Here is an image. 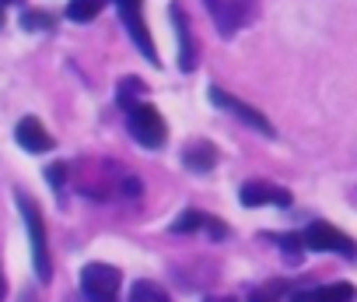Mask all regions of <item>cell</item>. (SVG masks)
<instances>
[{
    "instance_id": "obj_22",
    "label": "cell",
    "mask_w": 357,
    "mask_h": 302,
    "mask_svg": "<svg viewBox=\"0 0 357 302\" xmlns=\"http://www.w3.org/2000/svg\"><path fill=\"white\" fill-rule=\"evenodd\" d=\"M70 302H95V299H88V295H84V299H70Z\"/></svg>"
},
{
    "instance_id": "obj_2",
    "label": "cell",
    "mask_w": 357,
    "mask_h": 302,
    "mask_svg": "<svg viewBox=\"0 0 357 302\" xmlns=\"http://www.w3.org/2000/svg\"><path fill=\"white\" fill-rule=\"evenodd\" d=\"M119 285H123V274L112 264H88L81 271V295H88L95 302H116Z\"/></svg>"
},
{
    "instance_id": "obj_6",
    "label": "cell",
    "mask_w": 357,
    "mask_h": 302,
    "mask_svg": "<svg viewBox=\"0 0 357 302\" xmlns=\"http://www.w3.org/2000/svg\"><path fill=\"white\" fill-rule=\"evenodd\" d=\"M207 95H211V102H214V106H221V109H228V113H235V116H238L242 123H249V127H252V130H259L263 137H273V134H277V130H273V123H270V120H266V116H263L259 109H252V106H245L242 99H235V95H228L225 88H218V85H211V92H207Z\"/></svg>"
},
{
    "instance_id": "obj_14",
    "label": "cell",
    "mask_w": 357,
    "mask_h": 302,
    "mask_svg": "<svg viewBox=\"0 0 357 302\" xmlns=\"http://www.w3.org/2000/svg\"><path fill=\"white\" fill-rule=\"evenodd\" d=\"M315 299H319V302H354L357 292H354V285L336 281V285H322V288H315Z\"/></svg>"
},
{
    "instance_id": "obj_25",
    "label": "cell",
    "mask_w": 357,
    "mask_h": 302,
    "mask_svg": "<svg viewBox=\"0 0 357 302\" xmlns=\"http://www.w3.org/2000/svg\"><path fill=\"white\" fill-rule=\"evenodd\" d=\"M0 25H4V11H0Z\"/></svg>"
},
{
    "instance_id": "obj_9",
    "label": "cell",
    "mask_w": 357,
    "mask_h": 302,
    "mask_svg": "<svg viewBox=\"0 0 357 302\" xmlns=\"http://www.w3.org/2000/svg\"><path fill=\"white\" fill-rule=\"evenodd\" d=\"M172 22H175V32H178V67L193 71L197 67V46H193V32H190L186 11L178 4H172Z\"/></svg>"
},
{
    "instance_id": "obj_8",
    "label": "cell",
    "mask_w": 357,
    "mask_h": 302,
    "mask_svg": "<svg viewBox=\"0 0 357 302\" xmlns=\"http://www.w3.org/2000/svg\"><path fill=\"white\" fill-rule=\"evenodd\" d=\"M242 204L245 208H263V204L291 208V194L284 187H273V183H245L242 187Z\"/></svg>"
},
{
    "instance_id": "obj_26",
    "label": "cell",
    "mask_w": 357,
    "mask_h": 302,
    "mask_svg": "<svg viewBox=\"0 0 357 302\" xmlns=\"http://www.w3.org/2000/svg\"><path fill=\"white\" fill-rule=\"evenodd\" d=\"M22 302H32V299H22Z\"/></svg>"
},
{
    "instance_id": "obj_24",
    "label": "cell",
    "mask_w": 357,
    "mask_h": 302,
    "mask_svg": "<svg viewBox=\"0 0 357 302\" xmlns=\"http://www.w3.org/2000/svg\"><path fill=\"white\" fill-rule=\"evenodd\" d=\"M4 4H11V0H0V8H4Z\"/></svg>"
},
{
    "instance_id": "obj_13",
    "label": "cell",
    "mask_w": 357,
    "mask_h": 302,
    "mask_svg": "<svg viewBox=\"0 0 357 302\" xmlns=\"http://www.w3.org/2000/svg\"><path fill=\"white\" fill-rule=\"evenodd\" d=\"M144 92H147V85H144L140 78H123V81H119V95H116V99H119V106L130 113L133 106H140L137 99H140Z\"/></svg>"
},
{
    "instance_id": "obj_20",
    "label": "cell",
    "mask_w": 357,
    "mask_h": 302,
    "mask_svg": "<svg viewBox=\"0 0 357 302\" xmlns=\"http://www.w3.org/2000/svg\"><path fill=\"white\" fill-rule=\"evenodd\" d=\"M291 302H319V299H315V292H294Z\"/></svg>"
},
{
    "instance_id": "obj_16",
    "label": "cell",
    "mask_w": 357,
    "mask_h": 302,
    "mask_svg": "<svg viewBox=\"0 0 357 302\" xmlns=\"http://www.w3.org/2000/svg\"><path fill=\"white\" fill-rule=\"evenodd\" d=\"M200 225H207V215H200V211H183V215L175 218L172 232H178V236H190V232H200Z\"/></svg>"
},
{
    "instance_id": "obj_1",
    "label": "cell",
    "mask_w": 357,
    "mask_h": 302,
    "mask_svg": "<svg viewBox=\"0 0 357 302\" xmlns=\"http://www.w3.org/2000/svg\"><path fill=\"white\" fill-rule=\"evenodd\" d=\"M18 208H22V218H25V229H29V239H32V264H36V274L39 281H50L53 278V264H50V246H46V222L36 208L32 197H18Z\"/></svg>"
},
{
    "instance_id": "obj_5",
    "label": "cell",
    "mask_w": 357,
    "mask_h": 302,
    "mask_svg": "<svg viewBox=\"0 0 357 302\" xmlns=\"http://www.w3.org/2000/svg\"><path fill=\"white\" fill-rule=\"evenodd\" d=\"M301 239H305L308 250H319V253H343V257L354 253V239H350L347 232H340L336 225H326V222L308 225V229L301 232Z\"/></svg>"
},
{
    "instance_id": "obj_10",
    "label": "cell",
    "mask_w": 357,
    "mask_h": 302,
    "mask_svg": "<svg viewBox=\"0 0 357 302\" xmlns=\"http://www.w3.org/2000/svg\"><path fill=\"white\" fill-rule=\"evenodd\" d=\"M15 137L25 151H32V155H39V151H50L53 148V137L46 134V127L36 120V116H25L18 127H15Z\"/></svg>"
},
{
    "instance_id": "obj_3",
    "label": "cell",
    "mask_w": 357,
    "mask_h": 302,
    "mask_svg": "<svg viewBox=\"0 0 357 302\" xmlns=\"http://www.w3.org/2000/svg\"><path fill=\"white\" fill-rule=\"evenodd\" d=\"M126 127H130V134L137 137V144H144V148H161V144H165V120H161V113H158L154 106H147V102H140V106H133V109L126 113Z\"/></svg>"
},
{
    "instance_id": "obj_17",
    "label": "cell",
    "mask_w": 357,
    "mask_h": 302,
    "mask_svg": "<svg viewBox=\"0 0 357 302\" xmlns=\"http://www.w3.org/2000/svg\"><path fill=\"white\" fill-rule=\"evenodd\" d=\"M50 25H53V18H50V15H39V11H29V15L22 18V29H29V32H32V29H50Z\"/></svg>"
},
{
    "instance_id": "obj_19",
    "label": "cell",
    "mask_w": 357,
    "mask_h": 302,
    "mask_svg": "<svg viewBox=\"0 0 357 302\" xmlns=\"http://www.w3.org/2000/svg\"><path fill=\"white\" fill-rule=\"evenodd\" d=\"M249 302H280V299H277V292H266V288H256V292L249 295Z\"/></svg>"
},
{
    "instance_id": "obj_4",
    "label": "cell",
    "mask_w": 357,
    "mask_h": 302,
    "mask_svg": "<svg viewBox=\"0 0 357 302\" xmlns=\"http://www.w3.org/2000/svg\"><path fill=\"white\" fill-rule=\"evenodd\" d=\"M214 25L221 36H235L249 18H252V8H256V0H204Z\"/></svg>"
},
{
    "instance_id": "obj_23",
    "label": "cell",
    "mask_w": 357,
    "mask_h": 302,
    "mask_svg": "<svg viewBox=\"0 0 357 302\" xmlns=\"http://www.w3.org/2000/svg\"><path fill=\"white\" fill-rule=\"evenodd\" d=\"M211 302H235V299H211Z\"/></svg>"
},
{
    "instance_id": "obj_18",
    "label": "cell",
    "mask_w": 357,
    "mask_h": 302,
    "mask_svg": "<svg viewBox=\"0 0 357 302\" xmlns=\"http://www.w3.org/2000/svg\"><path fill=\"white\" fill-rule=\"evenodd\" d=\"M46 176H50V183H53V187H63V180H67V166H63V162H56V166H50V169H46Z\"/></svg>"
},
{
    "instance_id": "obj_21",
    "label": "cell",
    "mask_w": 357,
    "mask_h": 302,
    "mask_svg": "<svg viewBox=\"0 0 357 302\" xmlns=\"http://www.w3.org/2000/svg\"><path fill=\"white\" fill-rule=\"evenodd\" d=\"M4 295H8V285H4V274H0V302H4Z\"/></svg>"
},
{
    "instance_id": "obj_12",
    "label": "cell",
    "mask_w": 357,
    "mask_h": 302,
    "mask_svg": "<svg viewBox=\"0 0 357 302\" xmlns=\"http://www.w3.org/2000/svg\"><path fill=\"white\" fill-rule=\"evenodd\" d=\"M102 8H105V0H70V4H67V18L70 22H91V18L102 15Z\"/></svg>"
},
{
    "instance_id": "obj_7",
    "label": "cell",
    "mask_w": 357,
    "mask_h": 302,
    "mask_svg": "<svg viewBox=\"0 0 357 302\" xmlns=\"http://www.w3.org/2000/svg\"><path fill=\"white\" fill-rule=\"evenodd\" d=\"M116 8H119L123 25L130 29V39L140 46V53H144L151 64H158V50H154V43H151V36H147V22H144V15H140V0H116Z\"/></svg>"
},
{
    "instance_id": "obj_11",
    "label": "cell",
    "mask_w": 357,
    "mask_h": 302,
    "mask_svg": "<svg viewBox=\"0 0 357 302\" xmlns=\"http://www.w3.org/2000/svg\"><path fill=\"white\" fill-rule=\"evenodd\" d=\"M183 162H186V169L190 173H211L214 169V162H218V151H214V144L211 141H193L186 151H183Z\"/></svg>"
},
{
    "instance_id": "obj_15",
    "label": "cell",
    "mask_w": 357,
    "mask_h": 302,
    "mask_svg": "<svg viewBox=\"0 0 357 302\" xmlns=\"http://www.w3.org/2000/svg\"><path fill=\"white\" fill-rule=\"evenodd\" d=\"M130 302H172L165 295V288H158L154 281H137L133 292H130Z\"/></svg>"
}]
</instances>
